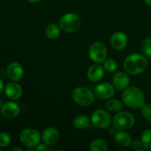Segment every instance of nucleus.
I'll return each instance as SVG.
<instances>
[{
  "label": "nucleus",
  "mask_w": 151,
  "mask_h": 151,
  "mask_svg": "<svg viewBox=\"0 0 151 151\" xmlns=\"http://www.w3.org/2000/svg\"><path fill=\"white\" fill-rule=\"evenodd\" d=\"M123 66L125 70L130 75H139L147 69V60L142 55L134 53L125 58Z\"/></svg>",
  "instance_id": "1"
},
{
  "label": "nucleus",
  "mask_w": 151,
  "mask_h": 151,
  "mask_svg": "<svg viewBox=\"0 0 151 151\" xmlns=\"http://www.w3.org/2000/svg\"><path fill=\"white\" fill-rule=\"evenodd\" d=\"M123 103L132 109L142 108L145 104V97L143 91L136 86L128 87L122 93Z\"/></svg>",
  "instance_id": "2"
},
{
  "label": "nucleus",
  "mask_w": 151,
  "mask_h": 151,
  "mask_svg": "<svg viewBox=\"0 0 151 151\" xmlns=\"http://www.w3.org/2000/svg\"><path fill=\"white\" fill-rule=\"evenodd\" d=\"M60 29L67 33H73L80 29L81 20L75 13H69L63 15L59 20Z\"/></svg>",
  "instance_id": "3"
},
{
  "label": "nucleus",
  "mask_w": 151,
  "mask_h": 151,
  "mask_svg": "<svg viewBox=\"0 0 151 151\" xmlns=\"http://www.w3.org/2000/svg\"><path fill=\"white\" fill-rule=\"evenodd\" d=\"M72 96L77 104L83 107L90 106L94 100V93L86 87L75 88L72 91Z\"/></svg>",
  "instance_id": "4"
},
{
  "label": "nucleus",
  "mask_w": 151,
  "mask_h": 151,
  "mask_svg": "<svg viewBox=\"0 0 151 151\" xmlns=\"http://www.w3.org/2000/svg\"><path fill=\"white\" fill-rule=\"evenodd\" d=\"M135 123V118L132 114L128 111L117 112L113 119V125L116 129L125 131L130 129Z\"/></svg>",
  "instance_id": "5"
},
{
  "label": "nucleus",
  "mask_w": 151,
  "mask_h": 151,
  "mask_svg": "<svg viewBox=\"0 0 151 151\" xmlns=\"http://www.w3.org/2000/svg\"><path fill=\"white\" fill-rule=\"evenodd\" d=\"M19 138L24 145L33 148L37 147V145L41 142V137L40 133L36 129L28 128H25L21 132Z\"/></svg>",
  "instance_id": "6"
},
{
  "label": "nucleus",
  "mask_w": 151,
  "mask_h": 151,
  "mask_svg": "<svg viewBox=\"0 0 151 151\" xmlns=\"http://www.w3.org/2000/svg\"><path fill=\"white\" fill-rule=\"evenodd\" d=\"M107 48L102 42H94L88 49V55L94 63H103L107 58Z\"/></svg>",
  "instance_id": "7"
},
{
  "label": "nucleus",
  "mask_w": 151,
  "mask_h": 151,
  "mask_svg": "<svg viewBox=\"0 0 151 151\" xmlns=\"http://www.w3.org/2000/svg\"><path fill=\"white\" fill-rule=\"evenodd\" d=\"M91 122L97 128L105 129L109 128L111 124V117L106 111L97 109L92 113Z\"/></svg>",
  "instance_id": "8"
},
{
  "label": "nucleus",
  "mask_w": 151,
  "mask_h": 151,
  "mask_svg": "<svg viewBox=\"0 0 151 151\" xmlns=\"http://www.w3.org/2000/svg\"><path fill=\"white\" fill-rule=\"evenodd\" d=\"M115 87L110 83H103L96 86L94 88V95L103 100L111 98L115 93Z\"/></svg>",
  "instance_id": "9"
},
{
  "label": "nucleus",
  "mask_w": 151,
  "mask_h": 151,
  "mask_svg": "<svg viewBox=\"0 0 151 151\" xmlns=\"http://www.w3.org/2000/svg\"><path fill=\"white\" fill-rule=\"evenodd\" d=\"M7 75L12 81L18 82L24 76V69L19 62H13L7 68Z\"/></svg>",
  "instance_id": "10"
},
{
  "label": "nucleus",
  "mask_w": 151,
  "mask_h": 151,
  "mask_svg": "<svg viewBox=\"0 0 151 151\" xmlns=\"http://www.w3.org/2000/svg\"><path fill=\"white\" fill-rule=\"evenodd\" d=\"M1 114L4 117L13 119L20 114V107L14 102H7L1 106Z\"/></svg>",
  "instance_id": "11"
},
{
  "label": "nucleus",
  "mask_w": 151,
  "mask_h": 151,
  "mask_svg": "<svg viewBox=\"0 0 151 151\" xmlns=\"http://www.w3.org/2000/svg\"><path fill=\"white\" fill-rule=\"evenodd\" d=\"M60 134L58 131L55 128H47L41 134V139L48 145H53L58 141Z\"/></svg>",
  "instance_id": "12"
},
{
  "label": "nucleus",
  "mask_w": 151,
  "mask_h": 151,
  "mask_svg": "<svg viewBox=\"0 0 151 151\" xmlns=\"http://www.w3.org/2000/svg\"><path fill=\"white\" fill-rule=\"evenodd\" d=\"M128 36L123 32H116L111 38V45L114 50H121L128 44Z\"/></svg>",
  "instance_id": "13"
},
{
  "label": "nucleus",
  "mask_w": 151,
  "mask_h": 151,
  "mask_svg": "<svg viewBox=\"0 0 151 151\" xmlns=\"http://www.w3.org/2000/svg\"><path fill=\"white\" fill-rule=\"evenodd\" d=\"M4 92L7 97L11 100H18L23 94V90L19 83L13 81L6 85Z\"/></svg>",
  "instance_id": "14"
},
{
  "label": "nucleus",
  "mask_w": 151,
  "mask_h": 151,
  "mask_svg": "<svg viewBox=\"0 0 151 151\" xmlns=\"http://www.w3.org/2000/svg\"><path fill=\"white\" fill-rule=\"evenodd\" d=\"M104 75V69L100 63H95L90 66L87 70V78L91 82H98Z\"/></svg>",
  "instance_id": "15"
},
{
  "label": "nucleus",
  "mask_w": 151,
  "mask_h": 151,
  "mask_svg": "<svg viewBox=\"0 0 151 151\" xmlns=\"http://www.w3.org/2000/svg\"><path fill=\"white\" fill-rule=\"evenodd\" d=\"M130 83V79L128 75L122 72H119L113 77V85L117 90H125Z\"/></svg>",
  "instance_id": "16"
},
{
  "label": "nucleus",
  "mask_w": 151,
  "mask_h": 151,
  "mask_svg": "<svg viewBox=\"0 0 151 151\" xmlns=\"http://www.w3.org/2000/svg\"><path fill=\"white\" fill-rule=\"evenodd\" d=\"M114 140L116 144L123 147H129L132 142L131 137L124 131H119L115 133Z\"/></svg>",
  "instance_id": "17"
},
{
  "label": "nucleus",
  "mask_w": 151,
  "mask_h": 151,
  "mask_svg": "<svg viewBox=\"0 0 151 151\" xmlns=\"http://www.w3.org/2000/svg\"><path fill=\"white\" fill-rule=\"evenodd\" d=\"M60 27L58 24L52 23L49 25L45 31L46 36L50 40H55L58 38L60 33Z\"/></svg>",
  "instance_id": "18"
},
{
  "label": "nucleus",
  "mask_w": 151,
  "mask_h": 151,
  "mask_svg": "<svg viewBox=\"0 0 151 151\" xmlns=\"http://www.w3.org/2000/svg\"><path fill=\"white\" fill-rule=\"evenodd\" d=\"M73 125L78 129H86L90 125V121L86 115H79L74 119Z\"/></svg>",
  "instance_id": "19"
},
{
  "label": "nucleus",
  "mask_w": 151,
  "mask_h": 151,
  "mask_svg": "<svg viewBox=\"0 0 151 151\" xmlns=\"http://www.w3.org/2000/svg\"><path fill=\"white\" fill-rule=\"evenodd\" d=\"M90 150L91 151H107L108 145L104 140L101 139H96L91 142L90 145Z\"/></svg>",
  "instance_id": "20"
},
{
  "label": "nucleus",
  "mask_w": 151,
  "mask_h": 151,
  "mask_svg": "<svg viewBox=\"0 0 151 151\" xmlns=\"http://www.w3.org/2000/svg\"><path fill=\"white\" fill-rule=\"evenodd\" d=\"M142 148L145 150H151V129H147L142 133L141 137Z\"/></svg>",
  "instance_id": "21"
},
{
  "label": "nucleus",
  "mask_w": 151,
  "mask_h": 151,
  "mask_svg": "<svg viewBox=\"0 0 151 151\" xmlns=\"http://www.w3.org/2000/svg\"><path fill=\"white\" fill-rule=\"evenodd\" d=\"M106 107L109 111L114 112V113H117V112L120 111V110L122 109V105L121 102H119V100L110 98L106 102Z\"/></svg>",
  "instance_id": "22"
},
{
  "label": "nucleus",
  "mask_w": 151,
  "mask_h": 151,
  "mask_svg": "<svg viewBox=\"0 0 151 151\" xmlns=\"http://www.w3.org/2000/svg\"><path fill=\"white\" fill-rule=\"evenodd\" d=\"M104 69L108 72H114L117 69V63L114 59H106L103 62Z\"/></svg>",
  "instance_id": "23"
},
{
  "label": "nucleus",
  "mask_w": 151,
  "mask_h": 151,
  "mask_svg": "<svg viewBox=\"0 0 151 151\" xmlns=\"http://www.w3.org/2000/svg\"><path fill=\"white\" fill-rule=\"evenodd\" d=\"M142 50L146 56L151 57V38H146L143 40Z\"/></svg>",
  "instance_id": "24"
},
{
  "label": "nucleus",
  "mask_w": 151,
  "mask_h": 151,
  "mask_svg": "<svg viewBox=\"0 0 151 151\" xmlns=\"http://www.w3.org/2000/svg\"><path fill=\"white\" fill-rule=\"evenodd\" d=\"M10 142V136L7 132L0 133V147H5Z\"/></svg>",
  "instance_id": "25"
},
{
  "label": "nucleus",
  "mask_w": 151,
  "mask_h": 151,
  "mask_svg": "<svg viewBox=\"0 0 151 151\" xmlns=\"http://www.w3.org/2000/svg\"><path fill=\"white\" fill-rule=\"evenodd\" d=\"M141 111L143 116L151 122V104H145L142 107Z\"/></svg>",
  "instance_id": "26"
},
{
  "label": "nucleus",
  "mask_w": 151,
  "mask_h": 151,
  "mask_svg": "<svg viewBox=\"0 0 151 151\" xmlns=\"http://www.w3.org/2000/svg\"><path fill=\"white\" fill-rule=\"evenodd\" d=\"M131 145H132L133 148L135 149V150H138V149L141 148V147H142V141L139 139H135L134 141H132Z\"/></svg>",
  "instance_id": "27"
},
{
  "label": "nucleus",
  "mask_w": 151,
  "mask_h": 151,
  "mask_svg": "<svg viewBox=\"0 0 151 151\" xmlns=\"http://www.w3.org/2000/svg\"><path fill=\"white\" fill-rule=\"evenodd\" d=\"M35 150L37 151H47L50 150V149H49L48 147V145H47L46 143L44 142V143H39V144L37 145Z\"/></svg>",
  "instance_id": "28"
},
{
  "label": "nucleus",
  "mask_w": 151,
  "mask_h": 151,
  "mask_svg": "<svg viewBox=\"0 0 151 151\" xmlns=\"http://www.w3.org/2000/svg\"><path fill=\"white\" fill-rule=\"evenodd\" d=\"M3 88H4V83H3L2 81H1V79L0 78V93L2 91Z\"/></svg>",
  "instance_id": "29"
},
{
  "label": "nucleus",
  "mask_w": 151,
  "mask_h": 151,
  "mask_svg": "<svg viewBox=\"0 0 151 151\" xmlns=\"http://www.w3.org/2000/svg\"><path fill=\"white\" fill-rule=\"evenodd\" d=\"M144 1L145 2V4H147V5L151 6V0H144Z\"/></svg>",
  "instance_id": "30"
},
{
  "label": "nucleus",
  "mask_w": 151,
  "mask_h": 151,
  "mask_svg": "<svg viewBox=\"0 0 151 151\" xmlns=\"http://www.w3.org/2000/svg\"><path fill=\"white\" fill-rule=\"evenodd\" d=\"M22 150L19 147H14L13 149H12V151H22Z\"/></svg>",
  "instance_id": "31"
},
{
  "label": "nucleus",
  "mask_w": 151,
  "mask_h": 151,
  "mask_svg": "<svg viewBox=\"0 0 151 151\" xmlns=\"http://www.w3.org/2000/svg\"><path fill=\"white\" fill-rule=\"evenodd\" d=\"M29 2H32V3H35V2H38V1H41V0H27Z\"/></svg>",
  "instance_id": "32"
},
{
  "label": "nucleus",
  "mask_w": 151,
  "mask_h": 151,
  "mask_svg": "<svg viewBox=\"0 0 151 151\" xmlns=\"http://www.w3.org/2000/svg\"><path fill=\"white\" fill-rule=\"evenodd\" d=\"M1 99H0V109H1Z\"/></svg>",
  "instance_id": "33"
}]
</instances>
